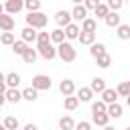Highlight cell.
<instances>
[{"label": "cell", "mask_w": 130, "mask_h": 130, "mask_svg": "<svg viewBox=\"0 0 130 130\" xmlns=\"http://www.w3.org/2000/svg\"><path fill=\"white\" fill-rule=\"evenodd\" d=\"M73 130H91V122L81 120V122H77V124H75V128H73Z\"/></svg>", "instance_id": "cell-39"}, {"label": "cell", "mask_w": 130, "mask_h": 130, "mask_svg": "<svg viewBox=\"0 0 130 130\" xmlns=\"http://www.w3.org/2000/svg\"><path fill=\"white\" fill-rule=\"evenodd\" d=\"M75 95H77L79 102H91L93 91H91L89 87H79V89H75Z\"/></svg>", "instance_id": "cell-17"}, {"label": "cell", "mask_w": 130, "mask_h": 130, "mask_svg": "<svg viewBox=\"0 0 130 130\" xmlns=\"http://www.w3.org/2000/svg\"><path fill=\"white\" fill-rule=\"evenodd\" d=\"M98 4H100V0H83V6H85L87 10H95Z\"/></svg>", "instance_id": "cell-40"}, {"label": "cell", "mask_w": 130, "mask_h": 130, "mask_svg": "<svg viewBox=\"0 0 130 130\" xmlns=\"http://www.w3.org/2000/svg\"><path fill=\"white\" fill-rule=\"evenodd\" d=\"M24 18H26V26H32V28H37V30L45 28L47 22H49V16H47L45 12H41V10H37V12H28Z\"/></svg>", "instance_id": "cell-2"}, {"label": "cell", "mask_w": 130, "mask_h": 130, "mask_svg": "<svg viewBox=\"0 0 130 130\" xmlns=\"http://www.w3.org/2000/svg\"><path fill=\"white\" fill-rule=\"evenodd\" d=\"M37 51H39V55H41L43 59H47V61H51V59L57 57V49L53 47L51 41H49V43H39V45H37Z\"/></svg>", "instance_id": "cell-3"}, {"label": "cell", "mask_w": 130, "mask_h": 130, "mask_svg": "<svg viewBox=\"0 0 130 130\" xmlns=\"http://www.w3.org/2000/svg\"><path fill=\"white\" fill-rule=\"evenodd\" d=\"M22 130H39V128H37V124L28 122V124H24V128H22Z\"/></svg>", "instance_id": "cell-41"}, {"label": "cell", "mask_w": 130, "mask_h": 130, "mask_svg": "<svg viewBox=\"0 0 130 130\" xmlns=\"http://www.w3.org/2000/svg\"><path fill=\"white\" fill-rule=\"evenodd\" d=\"M14 16L12 14H8V12H2L0 14V30H10L12 32V28H14Z\"/></svg>", "instance_id": "cell-7"}, {"label": "cell", "mask_w": 130, "mask_h": 130, "mask_svg": "<svg viewBox=\"0 0 130 130\" xmlns=\"http://www.w3.org/2000/svg\"><path fill=\"white\" fill-rule=\"evenodd\" d=\"M89 89H91L93 93H102V91L106 89V81H104V77H93V79H91Z\"/></svg>", "instance_id": "cell-21"}, {"label": "cell", "mask_w": 130, "mask_h": 130, "mask_svg": "<svg viewBox=\"0 0 130 130\" xmlns=\"http://www.w3.org/2000/svg\"><path fill=\"white\" fill-rule=\"evenodd\" d=\"M124 6V0H108V8L110 10H120Z\"/></svg>", "instance_id": "cell-37"}, {"label": "cell", "mask_w": 130, "mask_h": 130, "mask_svg": "<svg viewBox=\"0 0 130 130\" xmlns=\"http://www.w3.org/2000/svg\"><path fill=\"white\" fill-rule=\"evenodd\" d=\"M57 57L61 61H65V63H73L77 59V51H75V47L71 43H65L63 41V43L57 45Z\"/></svg>", "instance_id": "cell-1"}, {"label": "cell", "mask_w": 130, "mask_h": 130, "mask_svg": "<svg viewBox=\"0 0 130 130\" xmlns=\"http://www.w3.org/2000/svg\"><path fill=\"white\" fill-rule=\"evenodd\" d=\"M124 130H130V126H126V128H124Z\"/></svg>", "instance_id": "cell-50"}, {"label": "cell", "mask_w": 130, "mask_h": 130, "mask_svg": "<svg viewBox=\"0 0 130 130\" xmlns=\"http://www.w3.org/2000/svg\"><path fill=\"white\" fill-rule=\"evenodd\" d=\"M14 41H16V39H14V32H10V30H4V32L0 35V43H2V45H8V47H10Z\"/></svg>", "instance_id": "cell-32"}, {"label": "cell", "mask_w": 130, "mask_h": 130, "mask_svg": "<svg viewBox=\"0 0 130 130\" xmlns=\"http://www.w3.org/2000/svg\"><path fill=\"white\" fill-rule=\"evenodd\" d=\"M77 106H79V100H77L75 93H73V95H65V100H63V108H65V110L73 112V110H77Z\"/></svg>", "instance_id": "cell-19"}, {"label": "cell", "mask_w": 130, "mask_h": 130, "mask_svg": "<svg viewBox=\"0 0 130 130\" xmlns=\"http://www.w3.org/2000/svg\"><path fill=\"white\" fill-rule=\"evenodd\" d=\"M2 81H4V83H6V75H4V73H2V71H0V83H2Z\"/></svg>", "instance_id": "cell-44"}, {"label": "cell", "mask_w": 130, "mask_h": 130, "mask_svg": "<svg viewBox=\"0 0 130 130\" xmlns=\"http://www.w3.org/2000/svg\"><path fill=\"white\" fill-rule=\"evenodd\" d=\"M6 89H8V85L2 81V83H0V93H6Z\"/></svg>", "instance_id": "cell-42"}, {"label": "cell", "mask_w": 130, "mask_h": 130, "mask_svg": "<svg viewBox=\"0 0 130 130\" xmlns=\"http://www.w3.org/2000/svg\"><path fill=\"white\" fill-rule=\"evenodd\" d=\"M51 41V35L49 32H37V45L39 43H49Z\"/></svg>", "instance_id": "cell-38"}, {"label": "cell", "mask_w": 130, "mask_h": 130, "mask_svg": "<svg viewBox=\"0 0 130 130\" xmlns=\"http://www.w3.org/2000/svg\"><path fill=\"white\" fill-rule=\"evenodd\" d=\"M37 57H39V51H37V49H32V47H28V49L22 53V61H24L26 65H32V63L37 61Z\"/></svg>", "instance_id": "cell-16"}, {"label": "cell", "mask_w": 130, "mask_h": 130, "mask_svg": "<svg viewBox=\"0 0 130 130\" xmlns=\"http://www.w3.org/2000/svg\"><path fill=\"white\" fill-rule=\"evenodd\" d=\"M24 8L28 12H37L41 10V0H24Z\"/></svg>", "instance_id": "cell-34"}, {"label": "cell", "mask_w": 130, "mask_h": 130, "mask_svg": "<svg viewBox=\"0 0 130 130\" xmlns=\"http://www.w3.org/2000/svg\"><path fill=\"white\" fill-rule=\"evenodd\" d=\"M116 37L120 41H130V24H118L116 26Z\"/></svg>", "instance_id": "cell-15"}, {"label": "cell", "mask_w": 130, "mask_h": 130, "mask_svg": "<svg viewBox=\"0 0 130 130\" xmlns=\"http://www.w3.org/2000/svg\"><path fill=\"white\" fill-rule=\"evenodd\" d=\"M91 122L95 124V126H106L108 122H110V116H108V112H100V114H91Z\"/></svg>", "instance_id": "cell-20"}, {"label": "cell", "mask_w": 130, "mask_h": 130, "mask_svg": "<svg viewBox=\"0 0 130 130\" xmlns=\"http://www.w3.org/2000/svg\"><path fill=\"white\" fill-rule=\"evenodd\" d=\"M95 63H98V67H102V69H108V67L112 65V57H110L108 53L98 55V57H95Z\"/></svg>", "instance_id": "cell-26"}, {"label": "cell", "mask_w": 130, "mask_h": 130, "mask_svg": "<svg viewBox=\"0 0 130 130\" xmlns=\"http://www.w3.org/2000/svg\"><path fill=\"white\" fill-rule=\"evenodd\" d=\"M102 100H104L106 104H114V102H118V91L112 89V87H106V89L102 91Z\"/></svg>", "instance_id": "cell-18"}, {"label": "cell", "mask_w": 130, "mask_h": 130, "mask_svg": "<svg viewBox=\"0 0 130 130\" xmlns=\"http://www.w3.org/2000/svg\"><path fill=\"white\" fill-rule=\"evenodd\" d=\"M22 8H24V0H6L4 4V12L8 14H18Z\"/></svg>", "instance_id": "cell-6"}, {"label": "cell", "mask_w": 130, "mask_h": 130, "mask_svg": "<svg viewBox=\"0 0 130 130\" xmlns=\"http://www.w3.org/2000/svg\"><path fill=\"white\" fill-rule=\"evenodd\" d=\"M83 32H95L98 30V20L95 18H91V16H85L83 20H81V26H79Z\"/></svg>", "instance_id": "cell-10"}, {"label": "cell", "mask_w": 130, "mask_h": 130, "mask_svg": "<svg viewBox=\"0 0 130 130\" xmlns=\"http://www.w3.org/2000/svg\"><path fill=\"white\" fill-rule=\"evenodd\" d=\"M59 128H61V130H73V128H75L73 118H71V116H63V118L59 120Z\"/></svg>", "instance_id": "cell-31"}, {"label": "cell", "mask_w": 130, "mask_h": 130, "mask_svg": "<svg viewBox=\"0 0 130 130\" xmlns=\"http://www.w3.org/2000/svg\"><path fill=\"white\" fill-rule=\"evenodd\" d=\"M104 22L110 26V28H116L120 22H122V18H120V14H118V10H110L108 14H106V18H104Z\"/></svg>", "instance_id": "cell-9"}, {"label": "cell", "mask_w": 130, "mask_h": 130, "mask_svg": "<svg viewBox=\"0 0 130 130\" xmlns=\"http://www.w3.org/2000/svg\"><path fill=\"white\" fill-rule=\"evenodd\" d=\"M73 4H83V0H71Z\"/></svg>", "instance_id": "cell-46"}, {"label": "cell", "mask_w": 130, "mask_h": 130, "mask_svg": "<svg viewBox=\"0 0 130 130\" xmlns=\"http://www.w3.org/2000/svg\"><path fill=\"white\" fill-rule=\"evenodd\" d=\"M18 83H20V75H18L16 71L6 73V85H8V87H18Z\"/></svg>", "instance_id": "cell-27"}, {"label": "cell", "mask_w": 130, "mask_h": 130, "mask_svg": "<svg viewBox=\"0 0 130 130\" xmlns=\"http://www.w3.org/2000/svg\"><path fill=\"white\" fill-rule=\"evenodd\" d=\"M126 104H128V108H130V95H126Z\"/></svg>", "instance_id": "cell-47"}, {"label": "cell", "mask_w": 130, "mask_h": 130, "mask_svg": "<svg viewBox=\"0 0 130 130\" xmlns=\"http://www.w3.org/2000/svg\"><path fill=\"white\" fill-rule=\"evenodd\" d=\"M93 12H95V16H98V18H106V14L110 12V8H108V4H102V2H100V4H98V8H95Z\"/></svg>", "instance_id": "cell-36"}, {"label": "cell", "mask_w": 130, "mask_h": 130, "mask_svg": "<svg viewBox=\"0 0 130 130\" xmlns=\"http://www.w3.org/2000/svg\"><path fill=\"white\" fill-rule=\"evenodd\" d=\"M0 130H6V128H4V124H0Z\"/></svg>", "instance_id": "cell-49"}, {"label": "cell", "mask_w": 130, "mask_h": 130, "mask_svg": "<svg viewBox=\"0 0 130 130\" xmlns=\"http://www.w3.org/2000/svg\"><path fill=\"white\" fill-rule=\"evenodd\" d=\"M106 53V45L104 43H91L89 45V55L91 57H98V55H104Z\"/></svg>", "instance_id": "cell-25"}, {"label": "cell", "mask_w": 130, "mask_h": 130, "mask_svg": "<svg viewBox=\"0 0 130 130\" xmlns=\"http://www.w3.org/2000/svg\"><path fill=\"white\" fill-rule=\"evenodd\" d=\"M49 35H51V43H55V45H59V43L65 41V30H63V28H55V30H51Z\"/></svg>", "instance_id": "cell-23"}, {"label": "cell", "mask_w": 130, "mask_h": 130, "mask_svg": "<svg viewBox=\"0 0 130 130\" xmlns=\"http://www.w3.org/2000/svg\"><path fill=\"white\" fill-rule=\"evenodd\" d=\"M2 12H4V6H2V4H0V14H2Z\"/></svg>", "instance_id": "cell-48"}, {"label": "cell", "mask_w": 130, "mask_h": 130, "mask_svg": "<svg viewBox=\"0 0 130 130\" xmlns=\"http://www.w3.org/2000/svg\"><path fill=\"white\" fill-rule=\"evenodd\" d=\"M10 47H12V51H14L16 55H20V57H22V53H24V51L28 49V43H24V41L20 39V41H14V43H12Z\"/></svg>", "instance_id": "cell-30"}, {"label": "cell", "mask_w": 130, "mask_h": 130, "mask_svg": "<svg viewBox=\"0 0 130 130\" xmlns=\"http://www.w3.org/2000/svg\"><path fill=\"white\" fill-rule=\"evenodd\" d=\"M79 32H81V28H79L77 22H69V24L65 26V39H77Z\"/></svg>", "instance_id": "cell-14"}, {"label": "cell", "mask_w": 130, "mask_h": 130, "mask_svg": "<svg viewBox=\"0 0 130 130\" xmlns=\"http://www.w3.org/2000/svg\"><path fill=\"white\" fill-rule=\"evenodd\" d=\"M51 85H53V81H51V77H49V75L39 73V75H35V77H32V87H35V89H39V91L51 89Z\"/></svg>", "instance_id": "cell-4"}, {"label": "cell", "mask_w": 130, "mask_h": 130, "mask_svg": "<svg viewBox=\"0 0 130 130\" xmlns=\"http://www.w3.org/2000/svg\"><path fill=\"white\" fill-rule=\"evenodd\" d=\"M4 104H6V95H4V93H0V108H2Z\"/></svg>", "instance_id": "cell-43"}, {"label": "cell", "mask_w": 130, "mask_h": 130, "mask_svg": "<svg viewBox=\"0 0 130 130\" xmlns=\"http://www.w3.org/2000/svg\"><path fill=\"white\" fill-rule=\"evenodd\" d=\"M77 41L81 43V45H91V43H95V32H79V37H77Z\"/></svg>", "instance_id": "cell-24"}, {"label": "cell", "mask_w": 130, "mask_h": 130, "mask_svg": "<svg viewBox=\"0 0 130 130\" xmlns=\"http://www.w3.org/2000/svg\"><path fill=\"white\" fill-rule=\"evenodd\" d=\"M71 12V18L73 20H77V22H81L85 16H87V8L83 6V4H75L73 6V10H69Z\"/></svg>", "instance_id": "cell-8"}, {"label": "cell", "mask_w": 130, "mask_h": 130, "mask_svg": "<svg viewBox=\"0 0 130 130\" xmlns=\"http://www.w3.org/2000/svg\"><path fill=\"white\" fill-rule=\"evenodd\" d=\"M2 124H4V128H6V130H18V126H20L18 118H14V116H6Z\"/></svg>", "instance_id": "cell-29"}, {"label": "cell", "mask_w": 130, "mask_h": 130, "mask_svg": "<svg viewBox=\"0 0 130 130\" xmlns=\"http://www.w3.org/2000/svg\"><path fill=\"white\" fill-rule=\"evenodd\" d=\"M59 91H61L63 95H73V93H75V81H73V79H63V81L59 83Z\"/></svg>", "instance_id": "cell-11"}, {"label": "cell", "mask_w": 130, "mask_h": 130, "mask_svg": "<svg viewBox=\"0 0 130 130\" xmlns=\"http://www.w3.org/2000/svg\"><path fill=\"white\" fill-rule=\"evenodd\" d=\"M106 110H108V104L104 100H98V102L91 104V114H100V112H106Z\"/></svg>", "instance_id": "cell-33"}, {"label": "cell", "mask_w": 130, "mask_h": 130, "mask_svg": "<svg viewBox=\"0 0 130 130\" xmlns=\"http://www.w3.org/2000/svg\"><path fill=\"white\" fill-rule=\"evenodd\" d=\"M116 91H118V95H122V98L130 95V81H122V83L116 87Z\"/></svg>", "instance_id": "cell-35"}, {"label": "cell", "mask_w": 130, "mask_h": 130, "mask_svg": "<svg viewBox=\"0 0 130 130\" xmlns=\"http://www.w3.org/2000/svg\"><path fill=\"white\" fill-rule=\"evenodd\" d=\"M71 20H73V18H71V12H69V10H57V12H55V22L59 24V28H65Z\"/></svg>", "instance_id": "cell-5"}, {"label": "cell", "mask_w": 130, "mask_h": 130, "mask_svg": "<svg viewBox=\"0 0 130 130\" xmlns=\"http://www.w3.org/2000/svg\"><path fill=\"white\" fill-rule=\"evenodd\" d=\"M128 24H130V22H128Z\"/></svg>", "instance_id": "cell-51"}, {"label": "cell", "mask_w": 130, "mask_h": 130, "mask_svg": "<svg viewBox=\"0 0 130 130\" xmlns=\"http://www.w3.org/2000/svg\"><path fill=\"white\" fill-rule=\"evenodd\" d=\"M20 39H22L24 43H32V41H37V28H32V26H24V28L20 30Z\"/></svg>", "instance_id": "cell-12"}, {"label": "cell", "mask_w": 130, "mask_h": 130, "mask_svg": "<svg viewBox=\"0 0 130 130\" xmlns=\"http://www.w3.org/2000/svg\"><path fill=\"white\" fill-rule=\"evenodd\" d=\"M4 95H6V102H10V104H18L22 100V91H18L16 87H8Z\"/></svg>", "instance_id": "cell-13"}, {"label": "cell", "mask_w": 130, "mask_h": 130, "mask_svg": "<svg viewBox=\"0 0 130 130\" xmlns=\"http://www.w3.org/2000/svg\"><path fill=\"white\" fill-rule=\"evenodd\" d=\"M37 98H39V89H35L32 85L26 87V89H22V100H26V102H35Z\"/></svg>", "instance_id": "cell-28"}, {"label": "cell", "mask_w": 130, "mask_h": 130, "mask_svg": "<svg viewBox=\"0 0 130 130\" xmlns=\"http://www.w3.org/2000/svg\"><path fill=\"white\" fill-rule=\"evenodd\" d=\"M108 116L110 118H120L122 116V106L118 104V102H114V104H108Z\"/></svg>", "instance_id": "cell-22"}, {"label": "cell", "mask_w": 130, "mask_h": 130, "mask_svg": "<svg viewBox=\"0 0 130 130\" xmlns=\"http://www.w3.org/2000/svg\"><path fill=\"white\" fill-rule=\"evenodd\" d=\"M104 130H116V128H114V126H110V124H106V126H104Z\"/></svg>", "instance_id": "cell-45"}]
</instances>
